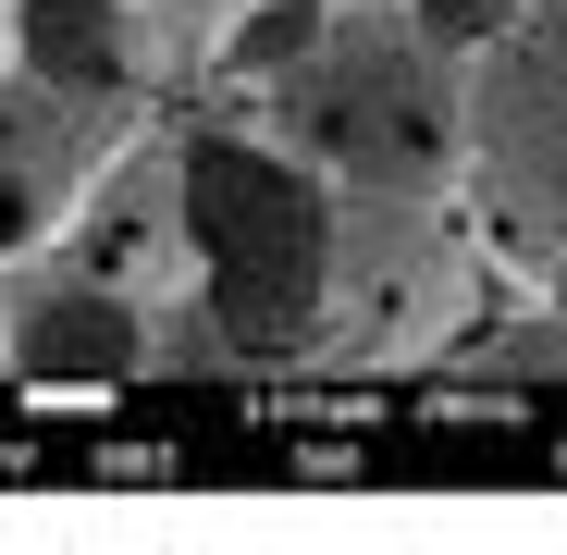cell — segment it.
<instances>
[{"label": "cell", "instance_id": "obj_1", "mask_svg": "<svg viewBox=\"0 0 567 555\" xmlns=\"http://www.w3.org/2000/svg\"><path fill=\"white\" fill-rule=\"evenodd\" d=\"M173 210H185V271L210 297V333L235 358H297L333 321V247H346V185L297 136H235L198 124L173 148Z\"/></svg>", "mask_w": 567, "mask_h": 555}, {"label": "cell", "instance_id": "obj_2", "mask_svg": "<svg viewBox=\"0 0 567 555\" xmlns=\"http://www.w3.org/2000/svg\"><path fill=\"white\" fill-rule=\"evenodd\" d=\"M284 136L346 198H456L468 185V50H444L408 0H346L321 50L284 74Z\"/></svg>", "mask_w": 567, "mask_h": 555}, {"label": "cell", "instance_id": "obj_3", "mask_svg": "<svg viewBox=\"0 0 567 555\" xmlns=\"http://www.w3.org/2000/svg\"><path fill=\"white\" fill-rule=\"evenodd\" d=\"M468 235L518 285L567 271V0L530 13L468 62Z\"/></svg>", "mask_w": 567, "mask_h": 555}, {"label": "cell", "instance_id": "obj_4", "mask_svg": "<svg viewBox=\"0 0 567 555\" xmlns=\"http://www.w3.org/2000/svg\"><path fill=\"white\" fill-rule=\"evenodd\" d=\"M468 259H482V235H444V198H346L321 346H346V358H432L456 333V309H468Z\"/></svg>", "mask_w": 567, "mask_h": 555}, {"label": "cell", "instance_id": "obj_5", "mask_svg": "<svg viewBox=\"0 0 567 555\" xmlns=\"http://www.w3.org/2000/svg\"><path fill=\"white\" fill-rule=\"evenodd\" d=\"M136 112L112 100H74V86H50L38 62L0 74V259H38L86 223V198L112 185V148H124Z\"/></svg>", "mask_w": 567, "mask_h": 555}, {"label": "cell", "instance_id": "obj_6", "mask_svg": "<svg viewBox=\"0 0 567 555\" xmlns=\"http://www.w3.org/2000/svg\"><path fill=\"white\" fill-rule=\"evenodd\" d=\"M136 358H148V333H136L124 285H100V271L13 309V370H25V383H124Z\"/></svg>", "mask_w": 567, "mask_h": 555}, {"label": "cell", "instance_id": "obj_7", "mask_svg": "<svg viewBox=\"0 0 567 555\" xmlns=\"http://www.w3.org/2000/svg\"><path fill=\"white\" fill-rule=\"evenodd\" d=\"M13 50H25L50 86L112 100V112H136V86H148V62H136V0H13Z\"/></svg>", "mask_w": 567, "mask_h": 555}, {"label": "cell", "instance_id": "obj_8", "mask_svg": "<svg viewBox=\"0 0 567 555\" xmlns=\"http://www.w3.org/2000/svg\"><path fill=\"white\" fill-rule=\"evenodd\" d=\"M74 247H86L100 285H161V271H185V210H112V185H100Z\"/></svg>", "mask_w": 567, "mask_h": 555}, {"label": "cell", "instance_id": "obj_9", "mask_svg": "<svg viewBox=\"0 0 567 555\" xmlns=\"http://www.w3.org/2000/svg\"><path fill=\"white\" fill-rule=\"evenodd\" d=\"M321 25L333 13H309V0H259V13H235V74H271L284 86V74L321 50Z\"/></svg>", "mask_w": 567, "mask_h": 555}, {"label": "cell", "instance_id": "obj_10", "mask_svg": "<svg viewBox=\"0 0 567 555\" xmlns=\"http://www.w3.org/2000/svg\"><path fill=\"white\" fill-rule=\"evenodd\" d=\"M408 13H420V25L444 38V50H468V62H482V50H494V38H506V25L530 13V0H408Z\"/></svg>", "mask_w": 567, "mask_h": 555}, {"label": "cell", "instance_id": "obj_11", "mask_svg": "<svg viewBox=\"0 0 567 555\" xmlns=\"http://www.w3.org/2000/svg\"><path fill=\"white\" fill-rule=\"evenodd\" d=\"M136 13H161V25H235L247 0H136Z\"/></svg>", "mask_w": 567, "mask_h": 555}, {"label": "cell", "instance_id": "obj_12", "mask_svg": "<svg viewBox=\"0 0 567 555\" xmlns=\"http://www.w3.org/2000/svg\"><path fill=\"white\" fill-rule=\"evenodd\" d=\"M0 358H13V297H0Z\"/></svg>", "mask_w": 567, "mask_h": 555}, {"label": "cell", "instance_id": "obj_13", "mask_svg": "<svg viewBox=\"0 0 567 555\" xmlns=\"http://www.w3.org/2000/svg\"><path fill=\"white\" fill-rule=\"evenodd\" d=\"M0 13H13V0H0Z\"/></svg>", "mask_w": 567, "mask_h": 555}]
</instances>
